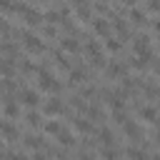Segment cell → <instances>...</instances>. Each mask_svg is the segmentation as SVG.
<instances>
[{"label": "cell", "mask_w": 160, "mask_h": 160, "mask_svg": "<svg viewBox=\"0 0 160 160\" xmlns=\"http://www.w3.org/2000/svg\"><path fill=\"white\" fill-rule=\"evenodd\" d=\"M38 82H40V88H42V90H55V88H58V82L52 80V75H50V72H45V70H40V72H38Z\"/></svg>", "instance_id": "obj_1"}, {"label": "cell", "mask_w": 160, "mask_h": 160, "mask_svg": "<svg viewBox=\"0 0 160 160\" xmlns=\"http://www.w3.org/2000/svg\"><path fill=\"white\" fill-rule=\"evenodd\" d=\"M22 102L30 105V108H35V105H40V95L35 90H22Z\"/></svg>", "instance_id": "obj_2"}, {"label": "cell", "mask_w": 160, "mask_h": 160, "mask_svg": "<svg viewBox=\"0 0 160 160\" xmlns=\"http://www.w3.org/2000/svg\"><path fill=\"white\" fill-rule=\"evenodd\" d=\"M25 48H28V50H32V52H40V50H42V42H40L38 38L28 35V38H25Z\"/></svg>", "instance_id": "obj_3"}, {"label": "cell", "mask_w": 160, "mask_h": 160, "mask_svg": "<svg viewBox=\"0 0 160 160\" xmlns=\"http://www.w3.org/2000/svg\"><path fill=\"white\" fill-rule=\"evenodd\" d=\"M42 110H45V115H58L62 108H60V102H58V100H50V102H45V105H42Z\"/></svg>", "instance_id": "obj_4"}, {"label": "cell", "mask_w": 160, "mask_h": 160, "mask_svg": "<svg viewBox=\"0 0 160 160\" xmlns=\"http://www.w3.org/2000/svg\"><path fill=\"white\" fill-rule=\"evenodd\" d=\"M0 132L8 138V140H12V138H18V130L10 125V122H0Z\"/></svg>", "instance_id": "obj_5"}, {"label": "cell", "mask_w": 160, "mask_h": 160, "mask_svg": "<svg viewBox=\"0 0 160 160\" xmlns=\"http://www.w3.org/2000/svg\"><path fill=\"white\" fill-rule=\"evenodd\" d=\"M2 110H5V115H8V118H18V105H15V100H5Z\"/></svg>", "instance_id": "obj_6"}, {"label": "cell", "mask_w": 160, "mask_h": 160, "mask_svg": "<svg viewBox=\"0 0 160 160\" xmlns=\"http://www.w3.org/2000/svg\"><path fill=\"white\" fill-rule=\"evenodd\" d=\"M125 155H128L130 160H148V155H145L142 150H138V148H128V150H125Z\"/></svg>", "instance_id": "obj_7"}, {"label": "cell", "mask_w": 160, "mask_h": 160, "mask_svg": "<svg viewBox=\"0 0 160 160\" xmlns=\"http://www.w3.org/2000/svg\"><path fill=\"white\" fill-rule=\"evenodd\" d=\"M75 130H80V132H90V130H92V125H90L85 118H78V120H75Z\"/></svg>", "instance_id": "obj_8"}, {"label": "cell", "mask_w": 160, "mask_h": 160, "mask_svg": "<svg viewBox=\"0 0 160 160\" xmlns=\"http://www.w3.org/2000/svg\"><path fill=\"white\" fill-rule=\"evenodd\" d=\"M122 128H125V132H128L130 138H138V125H135L132 120H125V122H122Z\"/></svg>", "instance_id": "obj_9"}, {"label": "cell", "mask_w": 160, "mask_h": 160, "mask_svg": "<svg viewBox=\"0 0 160 160\" xmlns=\"http://www.w3.org/2000/svg\"><path fill=\"white\" fill-rule=\"evenodd\" d=\"M140 115H142V118H145L148 122H152V120L158 118V112H155V108H142V110H140Z\"/></svg>", "instance_id": "obj_10"}, {"label": "cell", "mask_w": 160, "mask_h": 160, "mask_svg": "<svg viewBox=\"0 0 160 160\" xmlns=\"http://www.w3.org/2000/svg\"><path fill=\"white\" fill-rule=\"evenodd\" d=\"M95 32H102V35H108V32H110V25H108L105 20H95Z\"/></svg>", "instance_id": "obj_11"}, {"label": "cell", "mask_w": 160, "mask_h": 160, "mask_svg": "<svg viewBox=\"0 0 160 160\" xmlns=\"http://www.w3.org/2000/svg\"><path fill=\"white\" fill-rule=\"evenodd\" d=\"M60 45H62V48H65V50H70V52H75V50H78V48H80V45H78V42H75V40H72V38H65V40H62V42H60Z\"/></svg>", "instance_id": "obj_12"}, {"label": "cell", "mask_w": 160, "mask_h": 160, "mask_svg": "<svg viewBox=\"0 0 160 160\" xmlns=\"http://www.w3.org/2000/svg\"><path fill=\"white\" fill-rule=\"evenodd\" d=\"M58 140H60L62 145H72V135H70V132H65V130H60V132H58Z\"/></svg>", "instance_id": "obj_13"}, {"label": "cell", "mask_w": 160, "mask_h": 160, "mask_svg": "<svg viewBox=\"0 0 160 160\" xmlns=\"http://www.w3.org/2000/svg\"><path fill=\"white\" fill-rule=\"evenodd\" d=\"M0 72L8 78V75H12V62L10 60H5V62H0Z\"/></svg>", "instance_id": "obj_14"}, {"label": "cell", "mask_w": 160, "mask_h": 160, "mask_svg": "<svg viewBox=\"0 0 160 160\" xmlns=\"http://www.w3.org/2000/svg\"><path fill=\"white\" fill-rule=\"evenodd\" d=\"M108 72H110V75H122V72H125V68H122V65H118V62H112V65L108 68Z\"/></svg>", "instance_id": "obj_15"}, {"label": "cell", "mask_w": 160, "mask_h": 160, "mask_svg": "<svg viewBox=\"0 0 160 160\" xmlns=\"http://www.w3.org/2000/svg\"><path fill=\"white\" fill-rule=\"evenodd\" d=\"M28 122H30V125H32V128H38V125H40V122H42V118H40V115H38V112H30V115H28Z\"/></svg>", "instance_id": "obj_16"}, {"label": "cell", "mask_w": 160, "mask_h": 160, "mask_svg": "<svg viewBox=\"0 0 160 160\" xmlns=\"http://www.w3.org/2000/svg\"><path fill=\"white\" fill-rule=\"evenodd\" d=\"M45 130H48V132H55V135H58V132H60L62 128H60V122H55V120H52V122H48V125H45Z\"/></svg>", "instance_id": "obj_17"}, {"label": "cell", "mask_w": 160, "mask_h": 160, "mask_svg": "<svg viewBox=\"0 0 160 160\" xmlns=\"http://www.w3.org/2000/svg\"><path fill=\"white\" fill-rule=\"evenodd\" d=\"M40 142H42V140H40V138H35V135H30V138L25 140V145H28V148H40Z\"/></svg>", "instance_id": "obj_18"}, {"label": "cell", "mask_w": 160, "mask_h": 160, "mask_svg": "<svg viewBox=\"0 0 160 160\" xmlns=\"http://www.w3.org/2000/svg\"><path fill=\"white\" fill-rule=\"evenodd\" d=\"M102 158H105V160H115V158H118V152H115V150H110V148H105V150H102Z\"/></svg>", "instance_id": "obj_19"}, {"label": "cell", "mask_w": 160, "mask_h": 160, "mask_svg": "<svg viewBox=\"0 0 160 160\" xmlns=\"http://www.w3.org/2000/svg\"><path fill=\"white\" fill-rule=\"evenodd\" d=\"M130 15H132V20H135V22H145V15H142V12H138V10H132Z\"/></svg>", "instance_id": "obj_20"}, {"label": "cell", "mask_w": 160, "mask_h": 160, "mask_svg": "<svg viewBox=\"0 0 160 160\" xmlns=\"http://www.w3.org/2000/svg\"><path fill=\"white\" fill-rule=\"evenodd\" d=\"M108 50H120V42L112 40V38H108Z\"/></svg>", "instance_id": "obj_21"}, {"label": "cell", "mask_w": 160, "mask_h": 160, "mask_svg": "<svg viewBox=\"0 0 160 160\" xmlns=\"http://www.w3.org/2000/svg\"><path fill=\"white\" fill-rule=\"evenodd\" d=\"M82 78H85V72H82V70H80V72H78V70H72V82H82Z\"/></svg>", "instance_id": "obj_22"}, {"label": "cell", "mask_w": 160, "mask_h": 160, "mask_svg": "<svg viewBox=\"0 0 160 160\" xmlns=\"http://www.w3.org/2000/svg\"><path fill=\"white\" fill-rule=\"evenodd\" d=\"M100 138H102V142H105V145H110V142H112V138H110V132H108V130H102V132H100Z\"/></svg>", "instance_id": "obj_23"}, {"label": "cell", "mask_w": 160, "mask_h": 160, "mask_svg": "<svg viewBox=\"0 0 160 160\" xmlns=\"http://www.w3.org/2000/svg\"><path fill=\"white\" fill-rule=\"evenodd\" d=\"M150 10H160V2L158 0H150Z\"/></svg>", "instance_id": "obj_24"}, {"label": "cell", "mask_w": 160, "mask_h": 160, "mask_svg": "<svg viewBox=\"0 0 160 160\" xmlns=\"http://www.w3.org/2000/svg\"><path fill=\"white\" fill-rule=\"evenodd\" d=\"M10 160H28L25 155H10Z\"/></svg>", "instance_id": "obj_25"}, {"label": "cell", "mask_w": 160, "mask_h": 160, "mask_svg": "<svg viewBox=\"0 0 160 160\" xmlns=\"http://www.w3.org/2000/svg\"><path fill=\"white\" fill-rule=\"evenodd\" d=\"M32 160H45V155H40V152H38V155H35Z\"/></svg>", "instance_id": "obj_26"}, {"label": "cell", "mask_w": 160, "mask_h": 160, "mask_svg": "<svg viewBox=\"0 0 160 160\" xmlns=\"http://www.w3.org/2000/svg\"><path fill=\"white\" fill-rule=\"evenodd\" d=\"M155 30H158V32H160V20H158V22H155Z\"/></svg>", "instance_id": "obj_27"}, {"label": "cell", "mask_w": 160, "mask_h": 160, "mask_svg": "<svg viewBox=\"0 0 160 160\" xmlns=\"http://www.w3.org/2000/svg\"><path fill=\"white\" fill-rule=\"evenodd\" d=\"M155 72H158V75H160V65H155Z\"/></svg>", "instance_id": "obj_28"}, {"label": "cell", "mask_w": 160, "mask_h": 160, "mask_svg": "<svg viewBox=\"0 0 160 160\" xmlns=\"http://www.w3.org/2000/svg\"><path fill=\"white\" fill-rule=\"evenodd\" d=\"M122 2H128V5H132V2H135V0H122Z\"/></svg>", "instance_id": "obj_29"}, {"label": "cell", "mask_w": 160, "mask_h": 160, "mask_svg": "<svg viewBox=\"0 0 160 160\" xmlns=\"http://www.w3.org/2000/svg\"><path fill=\"white\" fill-rule=\"evenodd\" d=\"M155 160H160V155H158V158H155Z\"/></svg>", "instance_id": "obj_30"}]
</instances>
